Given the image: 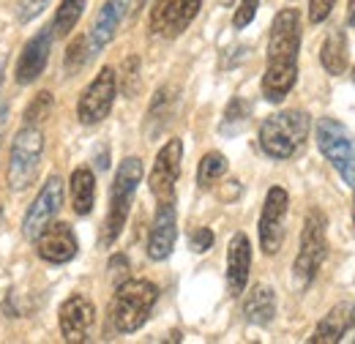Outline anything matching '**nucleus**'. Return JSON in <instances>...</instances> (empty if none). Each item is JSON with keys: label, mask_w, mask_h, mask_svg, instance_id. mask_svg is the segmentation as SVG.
<instances>
[{"label": "nucleus", "mask_w": 355, "mask_h": 344, "mask_svg": "<svg viewBox=\"0 0 355 344\" xmlns=\"http://www.w3.org/2000/svg\"><path fill=\"white\" fill-rule=\"evenodd\" d=\"M298 52H301V11L282 8L270 22L268 66L263 74V96L279 104L298 83Z\"/></svg>", "instance_id": "obj_1"}, {"label": "nucleus", "mask_w": 355, "mask_h": 344, "mask_svg": "<svg viewBox=\"0 0 355 344\" xmlns=\"http://www.w3.org/2000/svg\"><path fill=\"white\" fill-rule=\"evenodd\" d=\"M156 301H159V287L153 282H148V279H126L123 284H118L112 306H110L112 328L118 334L139 331L148 322Z\"/></svg>", "instance_id": "obj_2"}, {"label": "nucleus", "mask_w": 355, "mask_h": 344, "mask_svg": "<svg viewBox=\"0 0 355 344\" xmlns=\"http://www.w3.org/2000/svg\"><path fill=\"white\" fill-rule=\"evenodd\" d=\"M309 115L304 110H282L268 115L260 126V148L270 159H290L309 137Z\"/></svg>", "instance_id": "obj_3"}, {"label": "nucleus", "mask_w": 355, "mask_h": 344, "mask_svg": "<svg viewBox=\"0 0 355 344\" xmlns=\"http://www.w3.org/2000/svg\"><path fill=\"white\" fill-rule=\"evenodd\" d=\"M139 183H142V162L137 156L123 159L115 172L112 189H110V211H107L104 230H101V246H112L118 241V235L123 232Z\"/></svg>", "instance_id": "obj_4"}, {"label": "nucleus", "mask_w": 355, "mask_h": 344, "mask_svg": "<svg viewBox=\"0 0 355 344\" xmlns=\"http://www.w3.org/2000/svg\"><path fill=\"white\" fill-rule=\"evenodd\" d=\"M42 156H44V131H42V126L22 123V129L14 134L11 150H8V170H6L8 189L25 191L39 175Z\"/></svg>", "instance_id": "obj_5"}, {"label": "nucleus", "mask_w": 355, "mask_h": 344, "mask_svg": "<svg viewBox=\"0 0 355 344\" xmlns=\"http://www.w3.org/2000/svg\"><path fill=\"white\" fill-rule=\"evenodd\" d=\"M325 227H328L325 216L320 211H309L306 221H304V232H301V249H298V257L293 262V282L298 290H306L314 282L322 259L328 255Z\"/></svg>", "instance_id": "obj_6"}, {"label": "nucleus", "mask_w": 355, "mask_h": 344, "mask_svg": "<svg viewBox=\"0 0 355 344\" xmlns=\"http://www.w3.org/2000/svg\"><path fill=\"white\" fill-rule=\"evenodd\" d=\"M317 148L331 162V167L339 172L345 183H355V137L345 129L336 118H320L317 121Z\"/></svg>", "instance_id": "obj_7"}, {"label": "nucleus", "mask_w": 355, "mask_h": 344, "mask_svg": "<svg viewBox=\"0 0 355 344\" xmlns=\"http://www.w3.org/2000/svg\"><path fill=\"white\" fill-rule=\"evenodd\" d=\"M115 93H118V77L110 66H104L80 96V104H77L80 123H85V126L101 123L115 104Z\"/></svg>", "instance_id": "obj_8"}, {"label": "nucleus", "mask_w": 355, "mask_h": 344, "mask_svg": "<svg viewBox=\"0 0 355 344\" xmlns=\"http://www.w3.org/2000/svg\"><path fill=\"white\" fill-rule=\"evenodd\" d=\"M287 208H290V194L282 186L268 189L266 205H263V214H260V227H257V232H260V249L266 255H276L282 249Z\"/></svg>", "instance_id": "obj_9"}, {"label": "nucleus", "mask_w": 355, "mask_h": 344, "mask_svg": "<svg viewBox=\"0 0 355 344\" xmlns=\"http://www.w3.org/2000/svg\"><path fill=\"white\" fill-rule=\"evenodd\" d=\"M180 162H183V142L180 139H167L164 148L156 153L153 170H150V194L162 200H175V183L180 178Z\"/></svg>", "instance_id": "obj_10"}, {"label": "nucleus", "mask_w": 355, "mask_h": 344, "mask_svg": "<svg viewBox=\"0 0 355 344\" xmlns=\"http://www.w3.org/2000/svg\"><path fill=\"white\" fill-rule=\"evenodd\" d=\"M60 208H63V180H60L58 175H52L44 183V189L39 191V197L33 200V205L28 208L25 218H22V232H25V238L36 241V235L58 216Z\"/></svg>", "instance_id": "obj_11"}, {"label": "nucleus", "mask_w": 355, "mask_h": 344, "mask_svg": "<svg viewBox=\"0 0 355 344\" xmlns=\"http://www.w3.org/2000/svg\"><path fill=\"white\" fill-rule=\"evenodd\" d=\"M36 252L44 262L52 265H63V262H71L80 252V243H77V235L74 230L66 224V221H49L44 230L36 235Z\"/></svg>", "instance_id": "obj_12"}, {"label": "nucleus", "mask_w": 355, "mask_h": 344, "mask_svg": "<svg viewBox=\"0 0 355 344\" xmlns=\"http://www.w3.org/2000/svg\"><path fill=\"white\" fill-rule=\"evenodd\" d=\"M52 42H55V31H52V25H46L22 46L19 60L14 66L17 85H31V83H36L42 77L46 60H49V52H52Z\"/></svg>", "instance_id": "obj_13"}, {"label": "nucleus", "mask_w": 355, "mask_h": 344, "mask_svg": "<svg viewBox=\"0 0 355 344\" xmlns=\"http://www.w3.org/2000/svg\"><path fill=\"white\" fill-rule=\"evenodd\" d=\"M178 238V216H175V200H162L156 216H153V227L148 235V257L153 262H162L173 255Z\"/></svg>", "instance_id": "obj_14"}, {"label": "nucleus", "mask_w": 355, "mask_h": 344, "mask_svg": "<svg viewBox=\"0 0 355 344\" xmlns=\"http://www.w3.org/2000/svg\"><path fill=\"white\" fill-rule=\"evenodd\" d=\"M58 322H60V336L66 342H85L96 322V309L85 295H71L60 303Z\"/></svg>", "instance_id": "obj_15"}, {"label": "nucleus", "mask_w": 355, "mask_h": 344, "mask_svg": "<svg viewBox=\"0 0 355 344\" xmlns=\"http://www.w3.org/2000/svg\"><path fill=\"white\" fill-rule=\"evenodd\" d=\"M252 270V243L243 232H235L227 246V290L232 298H238L246 290Z\"/></svg>", "instance_id": "obj_16"}, {"label": "nucleus", "mask_w": 355, "mask_h": 344, "mask_svg": "<svg viewBox=\"0 0 355 344\" xmlns=\"http://www.w3.org/2000/svg\"><path fill=\"white\" fill-rule=\"evenodd\" d=\"M129 8V0H107L98 11V17L93 19V28L88 33V49L90 55L101 52L107 44L115 39V31L121 28V19Z\"/></svg>", "instance_id": "obj_17"}, {"label": "nucleus", "mask_w": 355, "mask_h": 344, "mask_svg": "<svg viewBox=\"0 0 355 344\" xmlns=\"http://www.w3.org/2000/svg\"><path fill=\"white\" fill-rule=\"evenodd\" d=\"M178 107V90L173 85H164L156 90L150 107H148V121H145V134L148 137H156L162 134L164 126L173 123V115H175Z\"/></svg>", "instance_id": "obj_18"}, {"label": "nucleus", "mask_w": 355, "mask_h": 344, "mask_svg": "<svg viewBox=\"0 0 355 344\" xmlns=\"http://www.w3.org/2000/svg\"><path fill=\"white\" fill-rule=\"evenodd\" d=\"M350 320H353V306H350V303H339V306H334V309L320 320V325L314 328V334L309 336V342L311 344L339 342V339L345 336Z\"/></svg>", "instance_id": "obj_19"}, {"label": "nucleus", "mask_w": 355, "mask_h": 344, "mask_svg": "<svg viewBox=\"0 0 355 344\" xmlns=\"http://www.w3.org/2000/svg\"><path fill=\"white\" fill-rule=\"evenodd\" d=\"M243 317L252 325H268L276 317V293L268 284H254L243 301Z\"/></svg>", "instance_id": "obj_20"}, {"label": "nucleus", "mask_w": 355, "mask_h": 344, "mask_svg": "<svg viewBox=\"0 0 355 344\" xmlns=\"http://www.w3.org/2000/svg\"><path fill=\"white\" fill-rule=\"evenodd\" d=\"M69 189H71V208L77 216H88L93 211V203H96V178L88 167H77L71 172V180H69Z\"/></svg>", "instance_id": "obj_21"}, {"label": "nucleus", "mask_w": 355, "mask_h": 344, "mask_svg": "<svg viewBox=\"0 0 355 344\" xmlns=\"http://www.w3.org/2000/svg\"><path fill=\"white\" fill-rule=\"evenodd\" d=\"M347 33L345 31H334L325 42H322V49H320V63L325 66L328 74L339 77L347 71Z\"/></svg>", "instance_id": "obj_22"}, {"label": "nucleus", "mask_w": 355, "mask_h": 344, "mask_svg": "<svg viewBox=\"0 0 355 344\" xmlns=\"http://www.w3.org/2000/svg\"><path fill=\"white\" fill-rule=\"evenodd\" d=\"M148 25L150 33L178 36V0H153Z\"/></svg>", "instance_id": "obj_23"}, {"label": "nucleus", "mask_w": 355, "mask_h": 344, "mask_svg": "<svg viewBox=\"0 0 355 344\" xmlns=\"http://www.w3.org/2000/svg\"><path fill=\"white\" fill-rule=\"evenodd\" d=\"M85 6H88V0H60V6H58V11H55V19H52V31H55L58 39L69 36V33L77 28V22H80Z\"/></svg>", "instance_id": "obj_24"}, {"label": "nucleus", "mask_w": 355, "mask_h": 344, "mask_svg": "<svg viewBox=\"0 0 355 344\" xmlns=\"http://www.w3.org/2000/svg\"><path fill=\"white\" fill-rule=\"evenodd\" d=\"M224 172H227V159H224V153L211 150V153L202 156V162H200V167H197V183H200L202 189H211Z\"/></svg>", "instance_id": "obj_25"}, {"label": "nucleus", "mask_w": 355, "mask_h": 344, "mask_svg": "<svg viewBox=\"0 0 355 344\" xmlns=\"http://www.w3.org/2000/svg\"><path fill=\"white\" fill-rule=\"evenodd\" d=\"M249 115H252V104H249L246 98L235 96V98L227 104V110H224L222 134H235V131H241L243 126H246Z\"/></svg>", "instance_id": "obj_26"}, {"label": "nucleus", "mask_w": 355, "mask_h": 344, "mask_svg": "<svg viewBox=\"0 0 355 344\" xmlns=\"http://www.w3.org/2000/svg\"><path fill=\"white\" fill-rule=\"evenodd\" d=\"M52 110H55L52 93H49V90H42V93L28 104V110H25V123H31V126H42L46 118L52 115Z\"/></svg>", "instance_id": "obj_27"}, {"label": "nucleus", "mask_w": 355, "mask_h": 344, "mask_svg": "<svg viewBox=\"0 0 355 344\" xmlns=\"http://www.w3.org/2000/svg\"><path fill=\"white\" fill-rule=\"evenodd\" d=\"M90 58H93V55H90V49H88V36H83V39H77V42L69 44V52H66V69H69V71L83 69Z\"/></svg>", "instance_id": "obj_28"}, {"label": "nucleus", "mask_w": 355, "mask_h": 344, "mask_svg": "<svg viewBox=\"0 0 355 344\" xmlns=\"http://www.w3.org/2000/svg\"><path fill=\"white\" fill-rule=\"evenodd\" d=\"M121 87H123V93L132 98L137 96V90H139V60L137 58H126V63H123V77H121Z\"/></svg>", "instance_id": "obj_29"}, {"label": "nucleus", "mask_w": 355, "mask_h": 344, "mask_svg": "<svg viewBox=\"0 0 355 344\" xmlns=\"http://www.w3.org/2000/svg\"><path fill=\"white\" fill-rule=\"evenodd\" d=\"M202 0H178V33H183L200 14Z\"/></svg>", "instance_id": "obj_30"}, {"label": "nucleus", "mask_w": 355, "mask_h": 344, "mask_svg": "<svg viewBox=\"0 0 355 344\" xmlns=\"http://www.w3.org/2000/svg\"><path fill=\"white\" fill-rule=\"evenodd\" d=\"M257 8H260V0H241L238 3V8H235V17H232V25L238 28V31H243L252 19H254V14H257Z\"/></svg>", "instance_id": "obj_31"}, {"label": "nucleus", "mask_w": 355, "mask_h": 344, "mask_svg": "<svg viewBox=\"0 0 355 344\" xmlns=\"http://www.w3.org/2000/svg\"><path fill=\"white\" fill-rule=\"evenodd\" d=\"M46 6H49V0H19V6H17V19H19V22H31L33 17H39V14L44 11Z\"/></svg>", "instance_id": "obj_32"}, {"label": "nucleus", "mask_w": 355, "mask_h": 344, "mask_svg": "<svg viewBox=\"0 0 355 344\" xmlns=\"http://www.w3.org/2000/svg\"><path fill=\"white\" fill-rule=\"evenodd\" d=\"M336 0H309V22L311 25H320L331 17Z\"/></svg>", "instance_id": "obj_33"}, {"label": "nucleus", "mask_w": 355, "mask_h": 344, "mask_svg": "<svg viewBox=\"0 0 355 344\" xmlns=\"http://www.w3.org/2000/svg\"><path fill=\"white\" fill-rule=\"evenodd\" d=\"M189 243H191V249H194L197 255H202V252H208V249L214 246V232H211L208 227H197V230L191 232Z\"/></svg>", "instance_id": "obj_34"}, {"label": "nucleus", "mask_w": 355, "mask_h": 344, "mask_svg": "<svg viewBox=\"0 0 355 344\" xmlns=\"http://www.w3.org/2000/svg\"><path fill=\"white\" fill-rule=\"evenodd\" d=\"M6 123H8V107L0 104V145H3V134H6Z\"/></svg>", "instance_id": "obj_35"}, {"label": "nucleus", "mask_w": 355, "mask_h": 344, "mask_svg": "<svg viewBox=\"0 0 355 344\" xmlns=\"http://www.w3.org/2000/svg\"><path fill=\"white\" fill-rule=\"evenodd\" d=\"M347 25H355V0H350L347 6Z\"/></svg>", "instance_id": "obj_36"}, {"label": "nucleus", "mask_w": 355, "mask_h": 344, "mask_svg": "<svg viewBox=\"0 0 355 344\" xmlns=\"http://www.w3.org/2000/svg\"><path fill=\"white\" fill-rule=\"evenodd\" d=\"M353 186H355V183H353ZM353 224H355V200H353Z\"/></svg>", "instance_id": "obj_37"}, {"label": "nucleus", "mask_w": 355, "mask_h": 344, "mask_svg": "<svg viewBox=\"0 0 355 344\" xmlns=\"http://www.w3.org/2000/svg\"><path fill=\"white\" fill-rule=\"evenodd\" d=\"M350 77H353V83H355V69H353V74H350Z\"/></svg>", "instance_id": "obj_38"}]
</instances>
